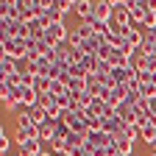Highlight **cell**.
<instances>
[{
    "mask_svg": "<svg viewBox=\"0 0 156 156\" xmlns=\"http://www.w3.org/2000/svg\"><path fill=\"white\" fill-rule=\"evenodd\" d=\"M28 39H0V48H3V56L14 58V62H20V58H28Z\"/></svg>",
    "mask_w": 156,
    "mask_h": 156,
    "instance_id": "1",
    "label": "cell"
},
{
    "mask_svg": "<svg viewBox=\"0 0 156 156\" xmlns=\"http://www.w3.org/2000/svg\"><path fill=\"white\" fill-rule=\"evenodd\" d=\"M0 20H14V23H25V14L20 0H3L0 3Z\"/></svg>",
    "mask_w": 156,
    "mask_h": 156,
    "instance_id": "2",
    "label": "cell"
},
{
    "mask_svg": "<svg viewBox=\"0 0 156 156\" xmlns=\"http://www.w3.org/2000/svg\"><path fill=\"white\" fill-rule=\"evenodd\" d=\"M112 6H114V17H112V25H131L128 0H112Z\"/></svg>",
    "mask_w": 156,
    "mask_h": 156,
    "instance_id": "3",
    "label": "cell"
},
{
    "mask_svg": "<svg viewBox=\"0 0 156 156\" xmlns=\"http://www.w3.org/2000/svg\"><path fill=\"white\" fill-rule=\"evenodd\" d=\"M20 145V156H39L42 153V140H23Z\"/></svg>",
    "mask_w": 156,
    "mask_h": 156,
    "instance_id": "4",
    "label": "cell"
},
{
    "mask_svg": "<svg viewBox=\"0 0 156 156\" xmlns=\"http://www.w3.org/2000/svg\"><path fill=\"white\" fill-rule=\"evenodd\" d=\"M17 73H20V67H17L14 58L0 56V75H3V78H11V75H17Z\"/></svg>",
    "mask_w": 156,
    "mask_h": 156,
    "instance_id": "5",
    "label": "cell"
},
{
    "mask_svg": "<svg viewBox=\"0 0 156 156\" xmlns=\"http://www.w3.org/2000/svg\"><path fill=\"white\" fill-rule=\"evenodd\" d=\"M56 126L58 123H53V120H48L45 126H39V140H42V142H56Z\"/></svg>",
    "mask_w": 156,
    "mask_h": 156,
    "instance_id": "6",
    "label": "cell"
},
{
    "mask_svg": "<svg viewBox=\"0 0 156 156\" xmlns=\"http://www.w3.org/2000/svg\"><path fill=\"white\" fill-rule=\"evenodd\" d=\"M92 0H75V14L81 17V23H87V20H92Z\"/></svg>",
    "mask_w": 156,
    "mask_h": 156,
    "instance_id": "7",
    "label": "cell"
},
{
    "mask_svg": "<svg viewBox=\"0 0 156 156\" xmlns=\"http://www.w3.org/2000/svg\"><path fill=\"white\" fill-rule=\"evenodd\" d=\"M28 117H31V120H34L36 126H45V123H48V112H45L42 106H39V103H36V106H31Z\"/></svg>",
    "mask_w": 156,
    "mask_h": 156,
    "instance_id": "8",
    "label": "cell"
},
{
    "mask_svg": "<svg viewBox=\"0 0 156 156\" xmlns=\"http://www.w3.org/2000/svg\"><path fill=\"white\" fill-rule=\"evenodd\" d=\"M114 142H117V151H120V156H131V151H134V142H131V140H126L123 134H117V136H114Z\"/></svg>",
    "mask_w": 156,
    "mask_h": 156,
    "instance_id": "9",
    "label": "cell"
},
{
    "mask_svg": "<svg viewBox=\"0 0 156 156\" xmlns=\"http://www.w3.org/2000/svg\"><path fill=\"white\" fill-rule=\"evenodd\" d=\"M140 140H142V142H148V145H153V142H156V123H148L145 128H140Z\"/></svg>",
    "mask_w": 156,
    "mask_h": 156,
    "instance_id": "10",
    "label": "cell"
},
{
    "mask_svg": "<svg viewBox=\"0 0 156 156\" xmlns=\"http://www.w3.org/2000/svg\"><path fill=\"white\" fill-rule=\"evenodd\" d=\"M67 89H70V95L87 92V78H70V81H67Z\"/></svg>",
    "mask_w": 156,
    "mask_h": 156,
    "instance_id": "11",
    "label": "cell"
},
{
    "mask_svg": "<svg viewBox=\"0 0 156 156\" xmlns=\"http://www.w3.org/2000/svg\"><path fill=\"white\" fill-rule=\"evenodd\" d=\"M75 31H78V34H81L84 39H92V36L98 34V28H95V23H92V20H87V23H81V25H78V28H75Z\"/></svg>",
    "mask_w": 156,
    "mask_h": 156,
    "instance_id": "12",
    "label": "cell"
},
{
    "mask_svg": "<svg viewBox=\"0 0 156 156\" xmlns=\"http://www.w3.org/2000/svg\"><path fill=\"white\" fill-rule=\"evenodd\" d=\"M123 136L131 140V142H136V140H140V128H136V126H123Z\"/></svg>",
    "mask_w": 156,
    "mask_h": 156,
    "instance_id": "13",
    "label": "cell"
},
{
    "mask_svg": "<svg viewBox=\"0 0 156 156\" xmlns=\"http://www.w3.org/2000/svg\"><path fill=\"white\" fill-rule=\"evenodd\" d=\"M50 148H53V153H56V156H62V153H67V151H70L67 140H56V142H53Z\"/></svg>",
    "mask_w": 156,
    "mask_h": 156,
    "instance_id": "14",
    "label": "cell"
},
{
    "mask_svg": "<svg viewBox=\"0 0 156 156\" xmlns=\"http://www.w3.org/2000/svg\"><path fill=\"white\" fill-rule=\"evenodd\" d=\"M67 45H70V48H78V50H81V45H84V36L78 34V31H73V34H70V39H67Z\"/></svg>",
    "mask_w": 156,
    "mask_h": 156,
    "instance_id": "15",
    "label": "cell"
},
{
    "mask_svg": "<svg viewBox=\"0 0 156 156\" xmlns=\"http://www.w3.org/2000/svg\"><path fill=\"white\" fill-rule=\"evenodd\" d=\"M39 156H50V153H45V151H42V153H39Z\"/></svg>",
    "mask_w": 156,
    "mask_h": 156,
    "instance_id": "16",
    "label": "cell"
},
{
    "mask_svg": "<svg viewBox=\"0 0 156 156\" xmlns=\"http://www.w3.org/2000/svg\"><path fill=\"white\" fill-rule=\"evenodd\" d=\"M153 151H156V142H153Z\"/></svg>",
    "mask_w": 156,
    "mask_h": 156,
    "instance_id": "17",
    "label": "cell"
},
{
    "mask_svg": "<svg viewBox=\"0 0 156 156\" xmlns=\"http://www.w3.org/2000/svg\"><path fill=\"white\" fill-rule=\"evenodd\" d=\"M151 156H156V151H153V153H151Z\"/></svg>",
    "mask_w": 156,
    "mask_h": 156,
    "instance_id": "18",
    "label": "cell"
}]
</instances>
